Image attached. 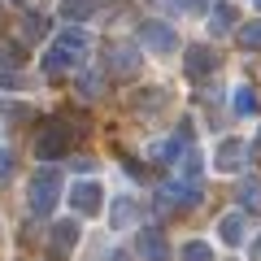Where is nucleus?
I'll return each instance as SVG.
<instances>
[{
    "label": "nucleus",
    "mask_w": 261,
    "mask_h": 261,
    "mask_svg": "<svg viewBox=\"0 0 261 261\" xmlns=\"http://www.w3.org/2000/svg\"><path fill=\"white\" fill-rule=\"evenodd\" d=\"M87 48H92V39H87L83 27H65L61 35H57L53 53L44 57V74H61V70H70V65H79L87 57Z\"/></svg>",
    "instance_id": "nucleus-1"
},
{
    "label": "nucleus",
    "mask_w": 261,
    "mask_h": 261,
    "mask_svg": "<svg viewBox=\"0 0 261 261\" xmlns=\"http://www.w3.org/2000/svg\"><path fill=\"white\" fill-rule=\"evenodd\" d=\"M57 196H61V174H57V170H39V174L31 178V209H35L39 218H48L57 209Z\"/></svg>",
    "instance_id": "nucleus-2"
},
{
    "label": "nucleus",
    "mask_w": 261,
    "mask_h": 261,
    "mask_svg": "<svg viewBox=\"0 0 261 261\" xmlns=\"http://www.w3.org/2000/svg\"><path fill=\"white\" fill-rule=\"evenodd\" d=\"M65 148H70V130H65L61 122H48V126H39V135H35V157H39V161H57V157H65Z\"/></svg>",
    "instance_id": "nucleus-3"
},
{
    "label": "nucleus",
    "mask_w": 261,
    "mask_h": 261,
    "mask_svg": "<svg viewBox=\"0 0 261 261\" xmlns=\"http://www.w3.org/2000/svg\"><path fill=\"white\" fill-rule=\"evenodd\" d=\"M196 205H200V183H187V178L161 183V209H196Z\"/></svg>",
    "instance_id": "nucleus-4"
},
{
    "label": "nucleus",
    "mask_w": 261,
    "mask_h": 261,
    "mask_svg": "<svg viewBox=\"0 0 261 261\" xmlns=\"http://www.w3.org/2000/svg\"><path fill=\"white\" fill-rule=\"evenodd\" d=\"M100 205H105L100 183L83 178V183H74V187H70V209H74L79 218H96V214H100Z\"/></svg>",
    "instance_id": "nucleus-5"
},
{
    "label": "nucleus",
    "mask_w": 261,
    "mask_h": 261,
    "mask_svg": "<svg viewBox=\"0 0 261 261\" xmlns=\"http://www.w3.org/2000/svg\"><path fill=\"white\" fill-rule=\"evenodd\" d=\"M140 44L148 53H174L178 48V35L170 22H140Z\"/></svg>",
    "instance_id": "nucleus-6"
},
{
    "label": "nucleus",
    "mask_w": 261,
    "mask_h": 261,
    "mask_svg": "<svg viewBox=\"0 0 261 261\" xmlns=\"http://www.w3.org/2000/svg\"><path fill=\"white\" fill-rule=\"evenodd\" d=\"M183 70H187L192 83H200V79H209L218 70V53L209 44H192V48H187V57H183Z\"/></svg>",
    "instance_id": "nucleus-7"
},
{
    "label": "nucleus",
    "mask_w": 261,
    "mask_h": 261,
    "mask_svg": "<svg viewBox=\"0 0 261 261\" xmlns=\"http://www.w3.org/2000/svg\"><path fill=\"white\" fill-rule=\"evenodd\" d=\"M244 161H248V144L244 140H222L214 152V170H222V174H235Z\"/></svg>",
    "instance_id": "nucleus-8"
},
{
    "label": "nucleus",
    "mask_w": 261,
    "mask_h": 261,
    "mask_svg": "<svg viewBox=\"0 0 261 261\" xmlns=\"http://www.w3.org/2000/svg\"><path fill=\"white\" fill-rule=\"evenodd\" d=\"M140 70V53H135V44H113L109 48V74H135Z\"/></svg>",
    "instance_id": "nucleus-9"
},
{
    "label": "nucleus",
    "mask_w": 261,
    "mask_h": 261,
    "mask_svg": "<svg viewBox=\"0 0 261 261\" xmlns=\"http://www.w3.org/2000/svg\"><path fill=\"white\" fill-rule=\"evenodd\" d=\"M74 244H79V222L74 218H61V222L53 226V252L65 257V252H74Z\"/></svg>",
    "instance_id": "nucleus-10"
},
{
    "label": "nucleus",
    "mask_w": 261,
    "mask_h": 261,
    "mask_svg": "<svg viewBox=\"0 0 261 261\" xmlns=\"http://www.w3.org/2000/svg\"><path fill=\"white\" fill-rule=\"evenodd\" d=\"M235 22H240V13H235V5H226V0L209 9V31H214V39L231 35V31H235Z\"/></svg>",
    "instance_id": "nucleus-11"
},
{
    "label": "nucleus",
    "mask_w": 261,
    "mask_h": 261,
    "mask_svg": "<svg viewBox=\"0 0 261 261\" xmlns=\"http://www.w3.org/2000/svg\"><path fill=\"white\" fill-rule=\"evenodd\" d=\"M218 235H222V244L240 248V244H244V235H248V218H244V214H226L222 222H218Z\"/></svg>",
    "instance_id": "nucleus-12"
},
{
    "label": "nucleus",
    "mask_w": 261,
    "mask_h": 261,
    "mask_svg": "<svg viewBox=\"0 0 261 261\" xmlns=\"http://www.w3.org/2000/svg\"><path fill=\"white\" fill-rule=\"evenodd\" d=\"M140 252H144V257H148V261H166V235H161L157 231V226H144V231H140Z\"/></svg>",
    "instance_id": "nucleus-13"
},
{
    "label": "nucleus",
    "mask_w": 261,
    "mask_h": 261,
    "mask_svg": "<svg viewBox=\"0 0 261 261\" xmlns=\"http://www.w3.org/2000/svg\"><path fill=\"white\" fill-rule=\"evenodd\" d=\"M235 196H240V209H248V214H261V178H240V187H235Z\"/></svg>",
    "instance_id": "nucleus-14"
},
{
    "label": "nucleus",
    "mask_w": 261,
    "mask_h": 261,
    "mask_svg": "<svg viewBox=\"0 0 261 261\" xmlns=\"http://www.w3.org/2000/svg\"><path fill=\"white\" fill-rule=\"evenodd\" d=\"M130 218H135V200H130V196H118L109 205V226L122 231V226H130Z\"/></svg>",
    "instance_id": "nucleus-15"
},
{
    "label": "nucleus",
    "mask_w": 261,
    "mask_h": 261,
    "mask_svg": "<svg viewBox=\"0 0 261 261\" xmlns=\"http://www.w3.org/2000/svg\"><path fill=\"white\" fill-rule=\"evenodd\" d=\"M231 109L240 113V118H252V113H261V100H257V92H252V87H235Z\"/></svg>",
    "instance_id": "nucleus-16"
},
{
    "label": "nucleus",
    "mask_w": 261,
    "mask_h": 261,
    "mask_svg": "<svg viewBox=\"0 0 261 261\" xmlns=\"http://www.w3.org/2000/svg\"><path fill=\"white\" fill-rule=\"evenodd\" d=\"M178 261H214V248H209L205 240H192L178 248Z\"/></svg>",
    "instance_id": "nucleus-17"
},
{
    "label": "nucleus",
    "mask_w": 261,
    "mask_h": 261,
    "mask_svg": "<svg viewBox=\"0 0 261 261\" xmlns=\"http://www.w3.org/2000/svg\"><path fill=\"white\" fill-rule=\"evenodd\" d=\"M235 39H240V48H252V53H257L261 48V22H244V27L235 31Z\"/></svg>",
    "instance_id": "nucleus-18"
},
{
    "label": "nucleus",
    "mask_w": 261,
    "mask_h": 261,
    "mask_svg": "<svg viewBox=\"0 0 261 261\" xmlns=\"http://www.w3.org/2000/svg\"><path fill=\"white\" fill-rule=\"evenodd\" d=\"M92 9H96V0H65V18L70 22H83V18H92Z\"/></svg>",
    "instance_id": "nucleus-19"
},
{
    "label": "nucleus",
    "mask_w": 261,
    "mask_h": 261,
    "mask_svg": "<svg viewBox=\"0 0 261 261\" xmlns=\"http://www.w3.org/2000/svg\"><path fill=\"white\" fill-rule=\"evenodd\" d=\"M183 178H187V183L200 178V152H196V148H187V157H183Z\"/></svg>",
    "instance_id": "nucleus-20"
},
{
    "label": "nucleus",
    "mask_w": 261,
    "mask_h": 261,
    "mask_svg": "<svg viewBox=\"0 0 261 261\" xmlns=\"http://www.w3.org/2000/svg\"><path fill=\"white\" fill-rule=\"evenodd\" d=\"M27 35H31V39L48 35V18H44V13H27Z\"/></svg>",
    "instance_id": "nucleus-21"
},
{
    "label": "nucleus",
    "mask_w": 261,
    "mask_h": 261,
    "mask_svg": "<svg viewBox=\"0 0 261 261\" xmlns=\"http://www.w3.org/2000/svg\"><path fill=\"white\" fill-rule=\"evenodd\" d=\"M79 87H83V96H100V79H96V74H83Z\"/></svg>",
    "instance_id": "nucleus-22"
},
{
    "label": "nucleus",
    "mask_w": 261,
    "mask_h": 261,
    "mask_svg": "<svg viewBox=\"0 0 261 261\" xmlns=\"http://www.w3.org/2000/svg\"><path fill=\"white\" fill-rule=\"evenodd\" d=\"M170 5H174L178 13H205V9H200V0H170Z\"/></svg>",
    "instance_id": "nucleus-23"
},
{
    "label": "nucleus",
    "mask_w": 261,
    "mask_h": 261,
    "mask_svg": "<svg viewBox=\"0 0 261 261\" xmlns=\"http://www.w3.org/2000/svg\"><path fill=\"white\" fill-rule=\"evenodd\" d=\"M0 174H13V152L0 148Z\"/></svg>",
    "instance_id": "nucleus-24"
},
{
    "label": "nucleus",
    "mask_w": 261,
    "mask_h": 261,
    "mask_svg": "<svg viewBox=\"0 0 261 261\" xmlns=\"http://www.w3.org/2000/svg\"><path fill=\"white\" fill-rule=\"evenodd\" d=\"M252 257H257V261H261V235H257V244H252Z\"/></svg>",
    "instance_id": "nucleus-25"
},
{
    "label": "nucleus",
    "mask_w": 261,
    "mask_h": 261,
    "mask_svg": "<svg viewBox=\"0 0 261 261\" xmlns=\"http://www.w3.org/2000/svg\"><path fill=\"white\" fill-rule=\"evenodd\" d=\"M252 152H257V157H261V130H257V140H252Z\"/></svg>",
    "instance_id": "nucleus-26"
},
{
    "label": "nucleus",
    "mask_w": 261,
    "mask_h": 261,
    "mask_svg": "<svg viewBox=\"0 0 261 261\" xmlns=\"http://www.w3.org/2000/svg\"><path fill=\"white\" fill-rule=\"evenodd\" d=\"M109 261H130V257H126V252H113V257H109Z\"/></svg>",
    "instance_id": "nucleus-27"
},
{
    "label": "nucleus",
    "mask_w": 261,
    "mask_h": 261,
    "mask_svg": "<svg viewBox=\"0 0 261 261\" xmlns=\"http://www.w3.org/2000/svg\"><path fill=\"white\" fill-rule=\"evenodd\" d=\"M200 9H214V5H209V0H200Z\"/></svg>",
    "instance_id": "nucleus-28"
},
{
    "label": "nucleus",
    "mask_w": 261,
    "mask_h": 261,
    "mask_svg": "<svg viewBox=\"0 0 261 261\" xmlns=\"http://www.w3.org/2000/svg\"><path fill=\"white\" fill-rule=\"evenodd\" d=\"M257 9H261V0H257Z\"/></svg>",
    "instance_id": "nucleus-29"
}]
</instances>
